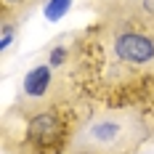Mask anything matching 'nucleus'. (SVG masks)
<instances>
[{"label": "nucleus", "mask_w": 154, "mask_h": 154, "mask_svg": "<svg viewBox=\"0 0 154 154\" xmlns=\"http://www.w3.org/2000/svg\"><path fill=\"white\" fill-rule=\"evenodd\" d=\"M146 138L149 125L138 112L98 109L80 122L66 154H136Z\"/></svg>", "instance_id": "obj_1"}, {"label": "nucleus", "mask_w": 154, "mask_h": 154, "mask_svg": "<svg viewBox=\"0 0 154 154\" xmlns=\"http://www.w3.org/2000/svg\"><path fill=\"white\" fill-rule=\"evenodd\" d=\"M8 117H19L21 122L16 146H8V152L14 154H66L82 122L66 98L32 112H8Z\"/></svg>", "instance_id": "obj_2"}, {"label": "nucleus", "mask_w": 154, "mask_h": 154, "mask_svg": "<svg viewBox=\"0 0 154 154\" xmlns=\"http://www.w3.org/2000/svg\"><path fill=\"white\" fill-rule=\"evenodd\" d=\"M59 98H66L61 91V77L56 75V66L37 64L21 80V88L16 93V104L8 112H32V109L48 106Z\"/></svg>", "instance_id": "obj_3"}, {"label": "nucleus", "mask_w": 154, "mask_h": 154, "mask_svg": "<svg viewBox=\"0 0 154 154\" xmlns=\"http://www.w3.org/2000/svg\"><path fill=\"white\" fill-rule=\"evenodd\" d=\"M69 3H72V0H53V3L45 8L48 19H59L61 14H66V5H69Z\"/></svg>", "instance_id": "obj_4"}]
</instances>
